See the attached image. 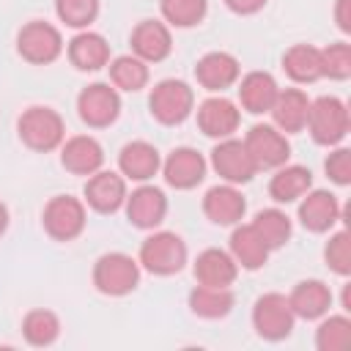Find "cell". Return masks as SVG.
<instances>
[{"label": "cell", "instance_id": "cell-1", "mask_svg": "<svg viewBox=\"0 0 351 351\" xmlns=\"http://www.w3.org/2000/svg\"><path fill=\"white\" fill-rule=\"evenodd\" d=\"M16 132H19V140H22L30 151L47 154V151H55L58 145H63L66 123H63V118H60L58 110L33 104V107H27V110L19 115Z\"/></svg>", "mask_w": 351, "mask_h": 351}, {"label": "cell", "instance_id": "cell-2", "mask_svg": "<svg viewBox=\"0 0 351 351\" xmlns=\"http://www.w3.org/2000/svg\"><path fill=\"white\" fill-rule=\"evenodd\" d=\"M137 263L145 271H151V274L170 277V274H176V271L184 269V263H186V244L173 230H156L148 239H143V244H140V261Z\"/></svg>", "mask_w": 351, "mask_h": 351}, {"label": "cell", "instance_id": "cell-3", "mask_svg": "<svg viewBox=\"0 0 351 351\" xmlns=\"http://www.w3.org/2000/svg\"><path fill=\"white\" fill-rule=\"evenodd\" d=\"M348 126H351V121H348V107L343 99L318 96L315 101H310L304 129L310 132V137L318 145H337L348 134Z\"/></svg>", "mask_w": 351, "mask_h": 351}, {"label": "cell", "instance_id": "cell-4", "mask_svg": "<svg viewBox=\"0 0 351 351\" xmlns=\"http://www.w3.org/2000/svg\"><path fill=\"white\" fill-rule=\"evenodd\" d=\"M140 282V263L126 252H104L93 263V285L104 296H126Z\"/></svg>", "mask_w": 351, "mask_h": 351}, {"label": "cell", "instance_id": "cell-5", "mask_svg": "<svg viewBox=\"0 0 351 351\" xmlns=\"http://www.w3.org/2000/svg\"><path fill=\"white\" fill-rule=\"evenodd\" d=\"M148 107H151V115L165 123V126H176L181 121H186L195 110V93L186 82L181 80H162L151 88V96H148Z\"/></svg>", "mask_w": 351, "mask_h": 351}, {"label": "cell", "instance_id": "cell-6", "mask_svg": "<svg viewBox=\"0 0 351 351\" xmlns=\"http://www.w3.org/2000/svg\"><path fill=\"white\" fill-rule=\"evenodd\" d=\"M16 52L36 66H47L52 60L60 58L63 52V36L55 25L44 22V19H33L27 25H22V30L16 33Z\"/></svg>", "mask_w": 351, "mask_h": 351}, {"label": "cell", "instance_id": "cell-7", "mask_svg": "<svg viewBox=\"0 0 351 351\" xmlns=\"http://www.w3.org/2000/svg\"><path fill=\"white\" fill-rule=\"evenodd\" d=\"M293 310L285 293H263L252 304V326L263 340H285L293 332Z\"/></svg>", "mask_w": 351, "mask_h": 351}, {"label": "cell", "instance_id": "cell-8", "mask_svg": "<svg viewBox=\"0 0 351 351\" xmlns=\"http://www.w3.org/2000/svg\"><path fill=\"white\" fill-rule=\"evenodd\" d=\"M85 203L71 195H55L44 211H41V225L55 241H71L85 230Z\"/></svg>", "mask_w": 351, "mask_h": 351}, {"label": "cell", "instance_id": "cell-9", "mask_svg": "<svg viewBox=\"0 0 351 351\" xmlns=\"http://www.w3.org/2000/svg\"><path fill=\"white\" fill-rule=\"evenodd\" d=\"M77 112L80 118L93 126V129H104L110 126L118 115H121V96L118 88H112L110 82H90L88 88L80 90L77 96Z\"/></svg>", "mask_w": 351, "mask_h": 351}, {"label": "cell", "instance_id": "cell-10", "mask_svg": "<svg viewBox=\"0 0 351 351\" xmlns=\"http://www.w3.org/2000/svg\"><path fill=\"white\" fill-rule=\"evenodd\" d=\"M244 145H247V151H250V156H252V162H255L258 170L280 167L291 156V145H288L285 134L274 123H255L247 132Z\"/></svg>", "mask_w": 351, "mask_h": 351}, {"label": "cell", "instance_id": "cell-11", "mask_svg": "<svg viewBox=\"0 0 351 351\" xmlns=\"http://www.w3.org/2000/svg\"><path fill=\"white\" fill-rule=\"evenodd\" d=\"M211 167L219 178H225V184H247L258 173L244 140L236 137H225L211 148Z\"/></svg>", "mask_w": 351, "mask_h": 351}, {"label": "cell", "instance_id": "cell-12", "mask_svg": "<svg viewBox=\"0 0 351 351\" xmlns=\"http://www.w3.org/2000/svg\"><path fill=\"white\" fill-rule=\"evenodd\" d=\"M162 176L173 189H192L206 178V159L189 145L173 148L162 162Z\"/></svg>", "mask_w": 351, "mask_h": 351}, {"label": "cell", "instance_id": "cell-13", "mask_svg": "<svg viewBox=\"0 0 351 351\" xmlns=\"http://www.w3.org/2000/svg\"><path fill=\"white\" fill-rule=\"evenodd\" d=\"M239 121H241L239 107L225 96H208L197 107V126L206 137H214V140L233 137V132L239 129Z\"/></svg>", "mask_w": 351, "mask_h": 351}, {"label": "cell", "instance_id": "cell-14", "mask_svg": "<svg viewBox=\"0 0 351 351\" xmlns=\"http://www.w3.org/2000/svg\"><path fill=\"white\" fill-rule=\"evenodd\" d=\"M126 200V178L112 170H96L85 181V203L99 214H112Z\"/></svg>", "mask_w": 351, "mask_h": 351}, {"label": "cell", "instance_id": "cell-15", "mask_svg": "<svg viewBox=\"0 0 351 351\" xmlns=\"http://www.w3.org/2000/svg\"><path fill=\"white\" fill-rule=\"evenodd\" d=\"M123 206H126L129 222L134 228H143V230H151V228L162 225V219L167 214V197H165V192L159 186H151V184H143L132 195H126Z\"/></svg>", "mask_w": 351, "mask_h": 351}, {"label": "cell", "instance_id": "cell-16", "mask_svg": "<svg viewBox=\"0 0 351 351\" xmlns=\"http://www.w3.org/2000/svg\"><path fill=\"white\" fill-rule=\"evenodd\" d=\"M340 219V203L326 189H307L299 197V222L310 233H326Z\"/></svg>", "mask_w": 351, "mask_h": 351}, {"label": "cell", "instance_id": "cell-17", "mask_svg": "<svg viewBox=\"0 0 351 351\" xmlns=\"http://www.w3.org/2000/svg\"><path fill=\"white\" fill-rule=\"evenodd\" d=\"M173 36L170 27L159 19H143L132 30V52L145 63H159L170 55Z\"/></svg>", "mask_w": 351, "mask_h": 351}, {"label": "cell", "instance_id": "cell-18", "mask_svg": "<svg viewBox=\"0 0 351 351\" xmlns=\"http://www.w3.org/2000/svg\"><path fill=\"white\" fill-rule=\"evenodd\" d=\"M60 162L69 173L74 176H93L104 165V148L96 137L90 134H77L69 137L60 148Z\"/></svg>", "mask_w": 351, "mask_h": 351}, {"label": "cell", "instance_id": "cell-19", "mask_svg": "<svg viewBox=\"0 0 351 351\" xmlns=\"http://www.w3.org/2000/svg\"><path fill=\"white\" fill-rule=\"evenodd\" d=\"M244 211H247V200L236 189V184H217L203 195V214L214 225H236L241 222Z\"/></svg>", "mask_w": 351, "mask_h": 351}, {"label": "cell", "instance_id": "cell-20", "mask_svg": "<svg viewBox=\"0 0 351 351\" xmlns=\"http://www.w3.org/2000/svg\"><path fill=\"white\" fill-rule=\"evenodd\" d=\"M159 167H162V156H159L156 145H151L145 140H132L118 154V170L123 178L145 184L148 178H154L159 173Z\"/></svg>", "mask_w": 351, "mask_h": 351}, {"label": "cell", "instance_id": "cell-21", "mask_svg": "<svg viewBox=\"0 0 351 351\" xmlns=\"http://www.w3.org/2000/svg\"><path fill=\"white\" fill-rule=\"evenodd\" d=\"M271 121L282 134H296L304 129L307 123V112H310V99L302 88H285L277 90V99L271 104Z\"/></svg>", "mask_w": 351, "mask_h": 351}, {"label": "cell", "instance_id": "cell-22", "mask_svg": "<svg viewBox=\"0 0 351 351\" xmlns=\"http://www.w3.org/2000/svg\"><path fill=\"white\" fill-rule=\"evenodd\" d=\"M239 274V263L233 261L230 252L219 250V247H208L197 255L195 261V280L200 285H211V288H230L233 280Z\"/></svg>", "mask_w": 351, "mask_h": 351}, {"label": "cell", "instance_id": "cell-23", "mask_svg": "<svg viewBox=\"0 0 351 351\" xmlns=\"http://www.w3.org/2000/svg\"><path fill=\"white\" fill-rule=\"evenodd\" d=\"M239 71H241V66L230 52H206L195 66V77H197L200 88H206L211 93L230 88L239 80Z\"/></svg>", "mask_w": 351, "mask_h": 351}, {"label": "cell", "instance_id": "cell-24", "mask_svg": "<svg viewBox=\"0 0 351 351\" xmlns=\"http://www.w3.org/2000/svg\"><path fill=\"white\" fill-rule=\"evenodd\" d=\"M288 304H291V310H293L296 318L313 321V318H321V315L329 313V307H332V291L321 280H302V282L293 285V291L288 296Z\"/></svg>", "mask_w": 351, "mask_h": 351}, {"label": "cell", "instance_id": "cell-25", "mask_svg": "<svg viewBox=\"0 0 351 351\" xmlns=\"http://www.w3.org/2000/svg\"><path fill=\"white\" fill-rule=\"evenodd\" d=\"M277 80L269 71H250L241 77L239 82V101L241 110L252 112V115H263L271 110L274 99H277Z\"/></svg>", "mask_w": 351, "mask_h": 351}, {"label": "cell", "instance_id": "cell-26", "mask_svg": "<svg viewBox=\"0 0 351 351\" xmlns=\"http://www.w3.org/2000/svg\"><path fill=\"white\" fill-rule=\"evenodd\" d=\"M269 252H271V250L266 247V241L261 239V233H258L252 225H239V222H236V228H233V233H230V255H233V261H236L241 269L258 271L261 266H266Z\"/></svg>", "mask_w": 351, "mask_h": 351}, {"label": "cell", "instance_id": "cell-27", "mask_svg": "<svg viewBox=\"0 0 351 351\" xmlns=\"http://www.w3.org/2000/svg\"><path fill=\"white\" fill-rule=\"evenodd\" d=\"M69 60L80 71H96L110 63V44L101 33L82 30L69 41Z\"/></svg>", "mask_w": 351, "mask_h": 351}, {"label": "cell", "instance_id": "cell-28", "mask_svg": "<svg viewBox=\"0 0 351 351\" xmlns=\"http://www.w3.org/2000/svg\"><path fill=\"white\" fill-rule=\"evenodd\" d=\"M313 189V173L304 165H280L269 181V195L277 203H293Z\"/></svg>", "mask_w": 351, "mask_h": 351}, {"label": "cell", "instance_id": "cell-29", "mask_svg": "<svg viewBox=\"0 0 351 351\" xmlns=\"http://www.w3.org/2000/svg\"><path fill=\"white\" fill-rule=\"evenodd\" d=\"M282 69L293 82H315L321 80V49L313 44H293L282 55Z\"/></svg>", "mask_w": 351, "mask_h": 351}, {"label": "cell", "instance_id": "cell-30", "mask_svg": "<svg viewBox=\"0 0 351 351\" xmlns=\"http://www.w3.org/2000/svg\"><path fill=\"white\" fill-rule=\"evenodd\" d=\"M233 291L230 288H211V285H195L189 291V310L197 318H225L233 310Z\"/></svg>", "mask_w": 351, "mask_h": 351}, {"label": "cell", "instance_id": "cell-31", "mask_svg": "<svg viewBox=\"0 0 351 351\" xmlns=\"http://www.w3.org/2000/svg\"><path fill=\"white\" fill-rule=\"evenodd\" d=\"M110 82L118 90L134 93V90L145 88V82H148V63L140 60L137 55H118L110 63Z\"/></svg>", "mask_w": 351, "mask_h": 351}, {"label": "cell", "instance_id": "cell-32", "mask_svg": "<svg viewBox=\"0 0 351 351\" xmlns=\"http://www.w3.org/2000/svg\"><path fill=\"white\" fill-rule=\"evenodd\" d=\"M22 335L36 348L52 346L58 340V335H60V321H58V315L52 310H30L22 318Z\"/></svg>", "mask_w": 351, "mask_h": 351}, {"label": "cell", "instance_id": "cell-33", "mask_svg": "<svg viewBox=\"0 0 351 351\" xmlns=\"http://www.w3.org/2000/svg\"><path fill=\"white\" fill-rule=\"evenodd\" d=\"M250 225L261 233V239L266 241L269 250H280L291 239V217L285 211H280V208H263V211H258Z\"/></svg>", "mask_w": 351, "mask_h": 351}, {"label": "cell", "instance_id": "cell-34", "mask_svg": "<svg viewBox=\"0 0 351 351\" xmlns=\"http://www.w3.org/2000/svg\"><path fill=\"white\" fill-rule=\"evenodd\" d=\"M351 346V321L348 315H329L315 329L318 351H346Z\"/></svg>", "mask_w": 351, "mask_h": 351}, {"label": "cell", "instance_id": "cell-35", "mask_svg": "<svg viewBox=\"0 0 351 351\" xmlns=\"http://www.w3.org/2000/svg\"><path fill=\"white\" fill-rule=\"evenodd\" d=\"M162 16L173 27H195L208 11V0H159Z\"/></svg>", "mask_w": 351, "mask_h": 351}, {"label": "cell", "instance_id": "cell-36", "mask_svg": "<svg viewBox=\"0 0 351 351\" xmlns=\"http://www.w3.org/2000/svg\"><path fill=\"white\" fill-rule=\"evenodd\" d=\"M321 77H329V80L351 77V44L335 41L321 49Z\"/></svg>", "mask_w": 351, "mask_h": 351}, {"label": "cell", "instance_id": "cell-37", "mask_svg": "<svg viewBox=\"0 0 351 351\" xmlns=\"http://www.w3.org/2000/svg\"><path fill=\"white\" fill-rule=\"evenodd\" d=\"M55 11L60 16V22H66L69 27H88L96 14H99V0H55Z\"/></svg>", "mask_w": 351, "mask_h": 351}, {"label": "cell", "instance_id": "cell-38", "mask_svg": "<svg viewBox=\"0 0 351 351\" xmlns=\"http://www.w3.org/2000/svg\"><path fill=\"white\" fill-rule=\"evenodd\" d=\"M324 261L335 274H340V277L351 274V241H348L346 230H337L329 236V241L324 247Z\"/></svg>", "mask_w": 351, "mask_h": 351}, {"label": "cell", "instance_id": "cell-39", "mask_svg": "<svg viewBox=\"0 0 351 351\" xmlns=\"http://www.w3.org/2000/svg\"><path fill=\"white\" fill-rule=\"evenodd\" d=\"M324 170H326V176H329L335 184H340V186L351 184V151H348V148H335V151L326 156Z\"/></svg>", "mask_w": 351, "mask_h": 351}, {"label": "cell", "instance_id": "cell-40", "mask_svg": "<svg viewBox=\"0 0 351 351\" xmlns=\"http://www.w3.org/2000/svg\"><path fill=\"white\" fill-rule=\"evenodd\" d=\"M266 3H269V0H225V5H228L233 14H241V16H247V14H258Z\"/></svg>", "mask_w": 351, "mask_h": 351}, {"label": "cell", "instance_id": "cell-41", "mask_svg": "<svg viewBox=\"0 0 351 351\" xmlns=\"http://www.w3.org/2000/svg\"><path fill=\"white\" fill-rule=\"evenodd\" d=\"M335 22L343 33H351V0H337L335 3Z\"/></svg>", "mask_w": 351, "mask_h": 351}, {"label": "cell", "instance_id": "cell-42", "mask_svg": "<svg viewBox=\"0 0 351 351\" xmlns=\"http://www.w3.org/2000/svg\"><path fill=\"white\" fill-rule=\"evenodd\" d=\"M5 228H8V208L5 203H0V236L5 233Z\"/></svg>", "mask_w": 351, "mask_h": 351}, {"label": "cell", "instance_id": "cell-43", "mask_svg": "<svg viewBox=\"0 0 351 351\" xmlns=\"http://www.w3.org/2000/svg\"><path fill=\"white\" fill-rule=\"evenodd\" d=\"M343 310H351V285H343Z\"/></svg>", "mask_w": 351, "mask_h": 351}]
</instances>
